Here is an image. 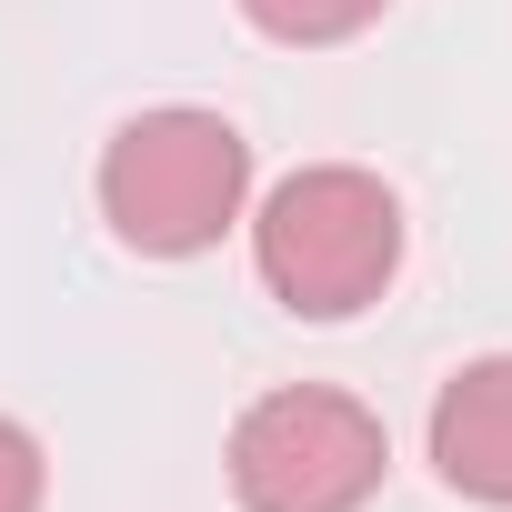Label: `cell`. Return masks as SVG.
I'll return each mask as SVG.
<instances>
[{
	"instance_id": "obj_1",
	"label": "cell",
	"mask_w": 512,
	"mask_h": 512,
	"mask_svg": "<svg viewBox=\"0 0 512 512\" xmlns=\"http://www.w3.org/2000/svg\"><path fill=\"white\" fill-rule=\"evenodd\" d=\"M251 262L292 322H352L402 272V201L382 191V171L312 161L272 181V201L251 211Z\"/></svg>"
},
{
	"instance_id": "obj_2",
	"label": "cell",
	"mask_w": 512,
	"mask_h": 512,
	"mask_svg": "<svg viewBox=\"0 0 512 512\" xmlns=\"http://www.w3.org/2000/svg\"><path fill=\"white\" fill-rule=\"evenodd\" d=\"M251 201V141L221 111L161 101L131 111L101 151V221L141 251V262H191L211 251Z\"/></svg>"
},
{
	"instance_id": "obj_3",
	"label": "cell",
	"mask_w": 512,
	"mask_h": 512,
	"mask_svg": "<svg viewBox=\"0 0 512 512\" xmlns=\"http://www.w3.org/2000/svg\"><path fill=\"white\" fill-rule=\"evenodd\" d=\"M392 472L382 412L332 382H282L231 422V502L241 512H362Z\"/></svg>"
},
{
	"instance_id": "obj_4",
	"label": "cell",
	"mask_w": 512,
	"mask_h": 512,
	"mask_svg": "<svg viewBox=\"0 0 512 512\" xmlns=\"http://www.w3.org/2000/svg\"><path fill=\"white\" fill-rule=\"evenodd\" d=\"M432 472L462 502L512 512V352H482L432 392Z\"/></svg>"
},
{
	"instance_id": "obj_5",
	"label": "cell",
	"mask_w": 512,
	"mask_h": 512,
	"mask_svg": "<svg viewBox=\"0 0 512 512\" xmlns=\"http://www.w3.org/2000/svg\"><path fill=\"white\" fill-rule=\"evenodd\" d=\"M382 11H392V0H241V21L262 41H282V51H332V41L372 31Z\"/></svg>"
},
{
	"instance_id": "obj_6",
	"label": "cell",
	"mask_w": 512,
	"mask_h": 512,
	"mask_svg": "<svg viewBox=\"0 0 512 512\" xmlns=\"http://www.w3.org/2000/svg\"><path fill=\"white\" fill-rule=\"evenodd\" d=\"M51 492V462H41V432L0 412V512H41Z\"/></svg>"
}]
</instances>
